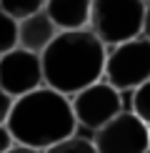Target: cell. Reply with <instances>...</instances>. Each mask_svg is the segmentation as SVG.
<instances>
[{
	"label": "cell",
	"instance_id": "6da1fadb",
	"mask_svg": "<svg viewBox=\"0 0 150 153\" xmlns=\"http://www.w3.org/2000/svg\"><path fill=\"white\" fill-rule=\"evenodd\" d=\"M108 48L95 38L90 28L60 30L53 43L40 53L43 80L48 88L68 98L103 80Z\"/></svg>",
	"mask_w": 150,
	"mask_h": 153
},
{
	"label": "cell",
	"instance_id": "7a4b0ae2",
	"mask_svg": "<svg viewBox=\"0 0 150 153\" xmlns=\"http://www.w3.org/2000/svg\"><path fill=\"white\" fill-rule=\"evenodd\" d=\"M5 126L15 143L35 151H45L75 136L78 128L70 98L48 85L15 98Z\"/></svg>",
	"mask_w": 150,
	"mask_h": 153
},
{
	"label": "cell",
	"instance_id": "3957f363",
	"mask_svg": "<svg viewBox=\"0 0 150 153\" xmlns=\"http://www.w3.org/2000/svg\"><path fill=\"white\" fill-rule=\"evenodd\" d=\"M143 0H93L88 28L105 48H112L143 35Z\"/></svg>",
	"mask_w": 150,
	"mask_h": 153
},
{
	"label": "cell",
	"instance_id": "277c9868",
	"mask_svg": "<svg viewBox=\"0 0 150 153\" xmlns=\"http://www.w3.org/2000/svg\"><path fill=\"white\" fill-rule=\"evenodd\" d=\"M103 80H108L115 91H135L138 85L150 80V40L148 38L138 35L128 43L108 48Z\"/></svg>",
	"mask_w": 150,
	"mask_h": 153
},
{
	"label": "cell",
	"instance_id": "5b68a950",
	"mask_svg": "<svg viewBox=\"0 0 150 153\" xmlns=\"http://www.w3.org/2000/svg\"><path fill=\"white\" fill-rule=\"evenodd\" d=\"M73 113H75V136L90 138L95 136V131H100L105 123H110L118 113H123V98L120 91L110 85L108 80H98L93 85H88L85 91L75 93L70 98Z\"/></svg>",
	"mask_w": 150,
	"mask_h": 153
},
{
	"label": "cell",
	"instance_id": "8992f818",
	"mask_svg": "<svg viewBox=\"0 0 150 153\" xmlns=\"http://www.w3.org/2000/svg\"><path fill=\"white\" fill-rule=\"evenodd\" d=\"M98 153H143L150 148V126L135 113L123 111L93 136Z\"/></svg>",
	"mask_w": 150,
	"mask_h": 153
},
{
	"label": "cell",
	"instance_id": "52a82bcc",
	"mask_svg": "<svg viewBox=\"0 0 150 153\" xmlns=\"http://www.w3.org/2000/svg\"><path fill=\"white\" fill-rule=\"evenodd\" d=\"M45 85L43 80V63L38 53L23 48H12L10 53L0 55V91L12 98L33 93Z\"/></svg>",
	"mask_w": 150,
	"mask_h": 153
},
{
	"label": "cell",
	"instance_id": "ba28073f",
	"mask_svg": "<svg viewBox=\"0 0 150 153\" xmlns=\"http://www.w3.org/2000/svg\"><path fill=\"white\" fill-rule=\"evenodd\" d=\"M58 33H60V30L55 28V23L48 18L45 10L33 13V15L18 20V48L40 55L43 50L53 43V38Z\"/></svg>",
	"mask_w": 150,
	"mask_h": 153
},
{
	"label": "cell",
	"instance_id": "9c48e42d",
	"mask_svg": "<svg viewBox=\"0 0 150 153\" xmlns=\"http://www.w3.org/2000/svg\"><path fill=\"white\" fill-rule=\"evenodd\" d=\"M93 0H45L48 18L58 30H83L90 23Z\"/></svg>",
	"mask_w": 150,
	"mask_h": 153
},
{
	"label": "cell",
	"instance_id": "30bf717a",
	"mask_svg": "<svg viewBox=\"0 0 150 153\" xmlns=\"http://www.w3.org/2000/svg\"><path fill=\"white\" fill-rule=\"evenodd\" d=\"M45 8V0H0V10L8 13L12 20H23V18L40 13Z\"/></svg>",
	"mask_w": 150,
	"mask_h": 153
},
{
	"label": "cell",
	"instance_id": "8fae6325",
	"mask_svg": "<svg viewBox=\"0 0 150 153\" xmlns=\"http://www.w3.org/2000/svg\"><path fill=\"white\" fill-rule=\"evenodd\" d=\"M130 113H135L145 126H150V80L138 85L130 98Z\"/></svg>",
	"mask_w": 150,
	"mask_h": 153
},
{
	"label": "cell",
	"instance_id": "7c38bea8",
	"mask_svg": "<svg viewBox=\"0 0 150 153\" xmlns=\"http://www.w3.org/2000/svg\"><path fill=\"white\" fill-rule=\"evenodd\" d=\"M43 153H98V151H95V146H93L90 138L70 136V138H65V141H60V143L45 148Z\"/></svg>",
	"mask_w": 150,
	"mask_h": 153
},
{
	"label": "cell",
	"instance_id": "4fadbf2b",
	"mask_svg": "<svg viewBox=\"0 0 150 153\" xmlns=\"http://www.w3.org/2000/svg\"><path fill=\"white\" fill-rule=\"evenodd\" d=\"M18 48V20L0 10V55Z\"/></svg>",
	"mask_w": 150,
	"mask_h": 153
},
{
	"label": "cell",
	"instance_id": "5bb4252c",
	"mask_svg": "<svg viewBox=\"0 0 150 153\" xmlns=\"http://www.w3.org/2000/svg\"><path fill=\"white\" fill-rule=\"evenodd\" d=\"M12 103H15V98H12V95H8L5 91H0V126L8 123L10 111H12Z\"/></svg>",
	"mask_w": 150,
	"mask_h": 153
},
{
	"label": "cell",
	"instance_id": "9a60e30c",
	"mask_svg": "<svg viewBox=\"0 0 150 153\" xmlns=\"http://www.w3.org/2000/svg\"><path fill=\"white\" fill-rule=\"evenodd\" d=\"M12 143H15V141H12V136H10L8 126H0V153H5Z\"/></svg>",
	"mask_w": 150,
	"mask_h": 153
},
{
	"label": "cell",
	"instance_id": "2e32d148",
	"mask_svg": "<svg viewBox=\"0 0 150 153\" xmlns=\"http://www.w3.org/2000/svg\"><path fill=\"white\" fill-rule=\"evenodd\" d=\"M143 38L150 40V3L145 5V18H143Z\"/></svg>",
	"mask_w": 150,
	"mask_h": 153
},
{
	"label": "cell",
	"instance_id": "e0dca14e",
	"mask_svg": "<svg viewBox=\"0 0 150 153\" xmlns=\"http://www.w3.org/2000/svg\"><path fill=\"white\" fill-rule=\"evenodd\" d=\"M5 153H43V151H35V148H28V146H20V143H12Z\"/></svg>",
	"mask_w": 150,
	"mask_h": 153
},
{
	"label": "cell",
	"instance_id": "ac0fdd59",
	"mask_svg": "<svg viewBox=\"0 0 150 153\" xmlns=\"http://www.w3.org/2000/svg\"><path fill=\"white\" fill-rule=\"evenodd\" d=\"M143 3H145V5H148V3H150V0H143Z\"/></svg>",
	"mask_w": 150,
	"mask_h": 153
},
{
	"label": "cell",
	"instance_id": "d6986e66",
	"mask_svg": "<svg viewBox=\"0 0 150 153\" xmlns=\"http://www.w3.org/2000/svg\"><path fill=\"white\" fill-rule=\"evenodd\" d=\"M143 153H150V148H148V151H143Z\"/></svg>",
	"mask_w": 150,
	"mask_h": 153
}]
</instances>
